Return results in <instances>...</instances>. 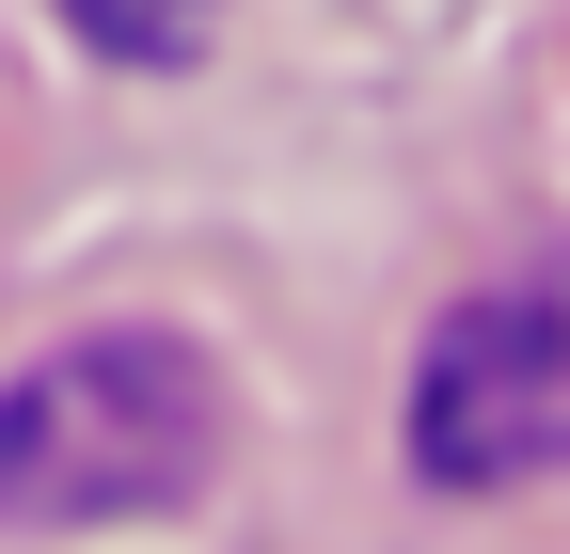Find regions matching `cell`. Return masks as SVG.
I'll return each instance as SVG.
<instances>
[{"mask_svg":"<svg viewBox=\"0 0 570 554\" xmlns=\"http://www.w3.org/2000/svg\"><path fill=\"white\" fill-rule=\"evenodd\" d=\"M223 475V380L190 333H80L0 380V523H142Z\"/></svg>","mask_w":570,"mask_h":554,"instance_id":"cell-1","label":"cell"},{"mask_svg":"<svg viewBox=\"0 0 570 554\" xmlns=\"http://www.w3.org/2000/svg\"><path fill=\"white\" fill-rule=\"evenodd\" d=\"M570 459V317L539 301H460L412 365V475L444 492H523Z\"/></svg>","mask_w":570,"mask_h":554,"instance_id":"cell-2","label":"cell"},{"mask_svg":"<svg viewBox=\"0 0 570 554\" xmlns=\"http://www.w3.org/2000/svg\"><path fill=\"white\" fill-rule=\"evenodd\" d=\"M63 32H80L96 63H190L206 32H223V0H63Z\"/></svg>","mask_w":570,"mask_h":554,"instance_id":"cell-3","label":"cell"}]
</instances>
